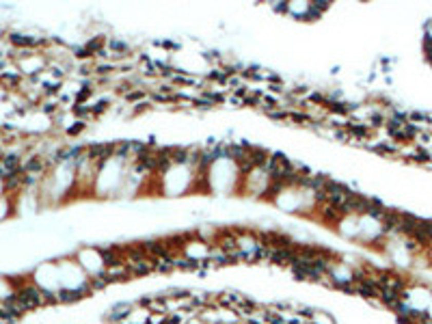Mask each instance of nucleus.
Here are the masks:
<instances>
[{"label":"nucleus","mask_w":432,"mask_h":324,"mask_svg":"<svg viewBox=\"0 0 432 324\" xmlns=\"http://www.w3.org/2000/svg\"><path fill=\"white\" fill-rule=\"evenodd\" d=\"M73 259H76V262L80 264V268H82L89 277H100V275L106 273V262H104V257H102V253H100L98 244L78 249L76 255H73Z\"/></svg>","instance_id":"nucleus-1"},{"label":"nucleus","mask_w":432,"mask_h":324,"mask_svg":"<svg viewBox=\"0 0 432 324\" xmlns=\"http://www.w3.org/2000/svg\"><path fill=\"white\" fill-rule=\"evenodd\" d=\"M309 324H337V322L333 320V313H329V311H315L313 309L311 318H309Z\"/></svg>","instance_id":"nucleus-2"},{"label":"nucleus","mask_w":432,"mask_h":324,"mask_svg":"<svg viewBox=\"0 0 432 324\" xmlns=\"http://www.w3.org/2000/svg\"><path fill=\"white\" fill-rule=\"evenodd\" d=\"M0 82H5L7 87H17L20 85V74H0Z\"/></svg>","instance_id":"nucleus-3"},{"label":"nucleus","mask_w":432,"mask_h":324,"mask_svg":"<svg viewBox=\"0 0 432 324\" xmlns=\"http://www.w3.org/2000/svg\"><path fill=\"white\" fill-rule=\"evenodd\" d=\"M426 41H430V44H432V22H430L428 28H426Z\"/></svg>","instance_id":"nucleus-4"},{"label":"nucleus","mask_w":432,"mask_h":324,"mask_svg":"<svg viewBox=\"0 0 432 324\" xmlns=\"http://www.w3.org/2000/svg\"><path fill=\"white\" fill-rule=\"evenodd\" d=\"M426 318L432 320V298H430V305H428V309H426Z\"/></svg>","instance_id":"nucleus-5"},{"label":"nucleus","mask_w":432,"mask_h":324,"mask_svg":"<svg viewBox=\"0 0 432 324\" xmlns=\"http://www.w3.org/2000/svg\"><path fill=\"white\" fill-rule=\"evenodd\" d=\"M430 63H432V59H430Z\"/></svg>","instance_id":"nucleus-6"}]
</instances>
